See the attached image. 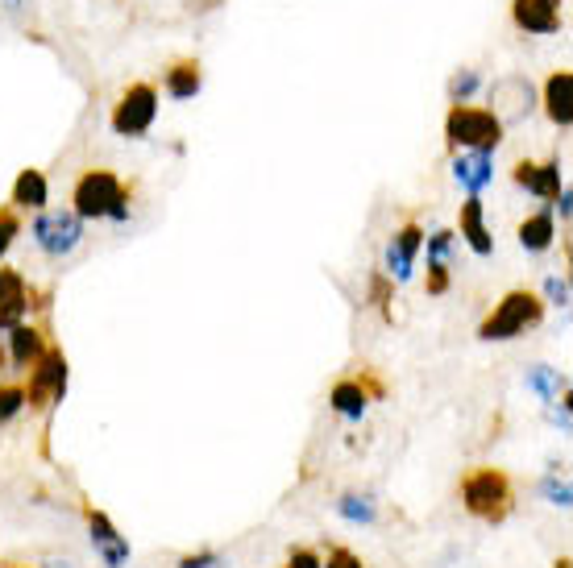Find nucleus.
<instances>
[{"label": "nucleus", "mask_w": 573, "mask_h": 568, "mask_svg": "<svg viewBox=\"0 0 573 568\" xmlns=\"http://www.w3.org/2000/svg\"><path fill=\"white\" fill-rule=\"evenodd\" d=\"M25 411V386L17 382H0V423H9Z\"/></svg>", "instance_id": "nucleus-22"}, {"label": "nucleus", "mask_w": 573, "mask_h": 568, "mask_svg": "<svg viewBox=\"0 0 573 568\" xmlns=\"http://www.w3.org/2000/svg\"><path fill=\"white\" fill-rule=\"evenodd\" d=\"M424 245V229L416 220H407L403 229L395 233V241L387 245V270H391V282H407L412 278V266H416V253Z\"/></svg>", "instance_id": "nucleus-11"}, {"label": "nucleus", "mask_w": 573, "mask_h": 568, "mask_svg": "<svg viewBox=\"0 0 573 568\" xmlns=\"http://www.w3.org/2000/svg\"><path fill=\"white\" fill-rule=\"evenodd\" d=\"M424 287H428V295H445L449 291V266L441 262V266H428V282H424Z\"/></svg>", "instance_id": "nucleus-31"}, {"label": "nucleus", "mask_w": 573, "mask_h": 568, "mask_svg": "<svg viewBox=\"0 0 573 568\" xmlns=\"http://www.w3.org/2000/svg\"><path fill=\"white\" fill-rule=\"evenodd\" d=\"M71 212L79 220H129V187L117 179V170L92 166L71 191Z\"/></svg>", "instance_id": "nucleus-1"}, {"label": "nucleus", "mask_w": 573, "mask_h": 568, "mask_svg": "<svg viewBox=\"0 0 573 568\" xmlns=\"http://www.w3.org/2000/svg\"><path fill=\"white\" fill-rule=\"evenodd\" d=\"M544 320V303H540V295L536 291H507L499 303H495V311L482 320V328H478V336L482 340H515L520 332H528V328H536Z\"/></svg>", "instance_id": "nucleus-4"}, {"label": "nucleus", "mask_w": 573, "mask_h": 568, "mask_svg": "<svg viewBox=\"0 0 573 568\" xmlns=\"http://www.w3.org/2000/svg\"><path fill=\"white\" fill-rule=\"evenodd\" d=\"M553 568H569V556H561V560H557V564H553Z\"/></svg>", "instance_id": "nucleus-35"}, {"label": "nucleus", "mask_w": 573, "mask_h": 568, "mask_svg": "<svg viewBox=\"0 0 573 568\" xmlns=\"http://www.w3.org/2000/svg\"><path fill=\"white\" fill-rule=\"evenodd\" d=\"M540 5H549V9H557V5H561V0H540Z\"/></svg>", "instance_id": "nucleus-36"}, {"label": "nucleus", "mask_w": 573, "mask_h": 568, "mask_svg": "<svg viewBox=\"0 0 573 568\" xmlns=\"http://www.w3.org/2000/svg\"><path fill=\"white\" fill-rule=\"evenodd\" d=\"M17 237H21V212L17 208H0V258L13 249Z\"/></svg>", "instance_id": "nucleus-24"}, {"label": "nucleus", "mask_w": 573, "mask_h": 568, "mask_svg": "<svg viewBox=\"0 0 573 568\" xmlns=\"http://www.w3.org/2000/svg\"><path fill=\"white\" fill-rule=\"evenodd\" d=\"M84 519H88V535H92V548L104 560V568H125L129 564V539L113 527V519L96 510L92 502H84Z\"/></svg>", "instance_id": "nucleus-8"}, {"label": "nucleus", "mask_w": 573, "mask_h": 568, "mask_svg": "<svg viewBox=\"0 0 573 568\" xmlns=\"http://www.w3.org/2000/svg\"><path fill=\"white\" fill-rule=\"evenodd\" d=\"M154 117H158V88L154 83H129L121 100L113 104V133L142 137V133H150Z\"/></svg>", "instance_id": "nucleus-6"}, {"label": "nucleus", "mask_w": 573, "mask_h": 568, "mask_svg": "<svg viewBox=\"0 0 573 568\" xmlns=\"http://www.w3.org/2000/svg\"><path fill=\"white\" fill-rule=\"evenodd\" d=\"M544 112H549V121L569 129L573 125V71H553L544 79Z\"/></svg>", "instance_id": "nucleus-12"}, {"label": "nucleus", "mask_w": 573, "mask_h": 568, "mask_svg": "<svg viewBox=\"0 0 573 568\" xmlns=\"http://www.w3.org/2000/svg\"><path fill=\"white\" fill-rule=\"evenodd\" d=\"M553 237H557V224H553V212L544 208V212H536V216H528L524 224H520V245L528 249V253H544L553 245Z\"/></svg>", "instance_id": "nucleus-20"}, {"label": "nucleus", "mask_w": 573, "mask_h": 568, "mask_svg": "<svg viewBox=\"0 0 573 568\" xmlns=\"http://www.w3.org/2000/svg\"><path fill=\"white\" fill-rule=\"evenodd\" d=\"M528 386H532V390L540 394V399H544V403H553V394H557V390H565V382H561V378L553 374V369H549V365H536V369H532V374H528Z\"/></svg>", "instance_id": "nucleus-23"}, {"label": "nucleus", "mask_w": 573, "mask_h": 568, "mask_svg": "<svg viewBox=\"0 0 573 568\" xmlns=\"http://www.w3.org/2000/svg\"><path fill=\"white\" fill-rule=\"evenodd\" d=\"M46 200H50L46 175L34 170V166H25L17 175V183H13V204L9 208H17V212H46Z\"/></svg>", "instance_id": "nucleus-14"}, {"label": "nucleus", "mask_w": 573, "mask_h": 568, "mask_svg": "<svg viewBox=\"0 0 573 568\" xmlns=\"http://www.w3.org/2000/svg\"><path fill=\"white\" fill-rule=\"evenodd\" d=\"M544 295H549V299H553V303H557V307H569V282H565V278H557V274H553V278H549V282H544Z\"/></svg>", "instance_id": "nucleus-33"}, {"label": "nucleus", "mask_w": 573, "mask_h": 568, "mask_svg": "<svg viewBox=\"0 0 573 568\" xmlns=\"http://www.w3.org/2000/svg\"><path fill=\"white\" fill-rule=\"evenodd\" d=\"M59 568H71V564H59Z\"/></svg>", "instance_id": "nucleus-38"}, {"label": "nucleus", "mask_w": 573, "mask_h": 568, "mask_svg": "<svg viewBox=\"0 0 573 568\" xmlns=\"http://www.w3.org/2000/svg\"><path fill=\"white\" fill-rule=\"evenodd\" d=\"M162 83H167L171 100H191V96H200V88H204V67L196 59H175L167 67V75H162Z\"/></svg>", "instance_id": "nucleus-16"}, {"label": "nucleus", "mask_w": 573, "mask_h": 568, "mask_svg": "<svg viewBox=\"0 0 573 568\" xmlns=\"http://www.w3.org/2000/svg\"><path fill=\"white\" fill-rule=\"evenodd\" d=\"M449 249H453V233L449 229H436L428 237V266H441L449 258Z\"/></svg>", "instance_id": "nucleus-27"}, {"label": "nucleus", "mask_w": 573, "mask_h": 568, "mask_svg": "<svg viewBox=\"0 0 573 568\" xmlns=\"http://www.w3.org/2000/svg\"><path fill=\"white\" fill-rule=\"evenodd\" d=\"M42 353H46V332H42V328L17 324V328L9 332V361H13L17 369H30Z\"/></svg>", "instance_id": "nucleus-17"}, {"label": "nucleus", "mask_w": 573, "mask_h": 568, "mask_svg": "<svg viewBox=\"0 0 573 568\" xmlns=\"http://www.w3.org/2000/svg\"><path fill=\"white\" fill-rule=\"evenodd\" d=\"M38 307L34 303V287L25 282V274L0 266V328L13 332L17 324H25V311Z\"/></svg>", "instance_id": "nucleus-9"}, {"label": "nucleus", "mask_w": 573, "mask_h": 568, "mask_svg": "<svg viewBox=\"0 0 573 568\" xmlns=\"http://www.w3.org/2000/svg\"><path fill=\"white\" fill-rule=\"evenodd\" d=\"M320 568H366L358 552H349V548H329V560H320Z\"/></svg>", "instance_id": "nucleus-29"}, {"label": "nucleus", "mask_w": 573, "mask_h": 568, "mask_svg": "<svg viewBox=\"0 0 573 568\" xmlns=\"http://www.w3.org/2000/svg\"><path fill=\"white\" fill-rule=\"evenodd\" d=\"M391 295H395V282L387 274H374L370 278V303L382 307V316H387V320H391Z\"/></svg>", "instance_id": "nucleus-25"}, {"label": "nucleus", "mask_w": 573, "mask_h": 568, "mask_svg": "<svg viewBox=\"0 0 573 568\" xmlns=\"http://www.w3.org/2000/svg\"><path fill=\"white\" fill-rule=\"evenodd\" d=\"M474 92H478V75H474V71H461V75L449 79V96H453V104H466Z\"/></svg>", "instance_id": "nucleus-26"}, {"label": "nucleus", "mask_w": 573, "mask_h": 568, "mask_svg": "<svg viewBox=\"0 0 573 568\" xmlns=\"http://www.w3.org/2000/svg\"><path fill=\"white\" fill-rule=\"evenodd\" d=\"M67 394V357L59 345H46V353L30 365V382H25V407L30 411H50L63 403Z\"/></svg>", "instance_id": "nucleus-5"}, {"label": "nucleus", "mask_w": 573, "mask_h": 568, "mask_svg": "<svg viewBox=\"0 0 573 568\" xmlns=\"http://www.w3.org/2000/svg\"><path fill=\"white\" fill-rule=\"evenodd\" d=\"M179 568H225V556L221 552H187V556H179Z\"/></svg>", "instance_id": "nucleus-30"}, {"label": "nucleus", "mask_w": 573, "mask_h": 568, "mask_svg": "<svg viewBox=\"0 0 573 568\" xmlns=\"http://www.w3.org/2000/svg\"><path fill=\"white\" fill-rule=\"evenodd\" d=\"M329 407H333L341 419L358 423V419L366 415V407H370V394L358 386V378H341V382L333 386V394H329Z\"/></svg>", "instance_id": "nucleus-19"}, {"label": "nucleus", "mask_w": 573, "mask_h": 568, "mask_svg": "<svg viewBox=\"0 0 573 568\" xmlns=\"http://www.w3.org/2000/svg\"><path fill=\"white\" fill-rule=\"evenodd\" d=\"M283 568H320V552L316 548H291Z\"/></svg>", "instance_id": "nucleus-32"}, {"label": "nucleus", "mask_w": 573, "mask_h": 568, "mask_svg": "<svg viewBox=\"0 0 573 568\" xmlns=\"http://www.w3.org/2000/svg\"><path fill=\"white\" fill-rule=\"evenodd\" d=\"M461 237H466V245L478 253V258H486L490 249H495V241H490V229H486V208L478 195H470L466 204H461Z\"/></svg>", "instance_id": "nucleus-15"}, {"label": "nucleus", "mask_w": 573, "mask_h": 568, "mask_svg": "<svg viewBox=\"0 0 573 568\" xmlns=\"http://www.w3.org/2000/svg\"><path fill=\"white\" fill-rule=\"evenodd\" d=\"M511 21L524 34H557L561 30V13L540 5V0H511Z\"/></svg>", "instance_id": "nucleus-13"}, {"label": "nucleus", "mask_w": 573, "mask_h": 568, "mask_svg": "<svg viewBox=\"0 0 573 568\" xmlns=\"http://www.w3.org/2000/svg\"><path fill=\"white\" fill-rule=\"evenodd\" d=\"M5 568H30V564H5Z\"/></svg>", "instance_id": "nucleus-37"}, {"label": "nucleus", "mask_w": 573, "mask_h": 568, "mask_svg": "<svg viewBox=\"0 0 573 568\" xmlns=\"http://www.w3.org/2000/svg\"><path fill=\"white\" fill-rule=\"evenodd\" d=\"M9 5H17V0H9Z\"/></svg>", "instance_id": "nucleus-39"}, {"label": "nucleus", "mask_w": 573, "mask_h": 568, "mask_svg": "<svg viewBox=\"0 0 573 568\" xmlns=\"http://www.w3.org/2000/svg\"><path fill=\"white\" fill-rule=\"evenodd\" d=\"M5 361H9V353H5V349H0V374H5Z\"/></svg>", "instance_id": "nucleus-34"}, {"label": "nucleus", "mask_w": 573, "mask_h": 568, "mask_svg": "<svg viewBox=\"0 0 573 568\" xmlns=\"http://www.w3.org/2000/svg\"><path fill=\"white\" fill-rule=\"evenodd\" d=\"M337 515L345 519V523H374V502H370V494H341V502H337Z\"/></svg>", "instance_id": "nucleus-21"}, {"label": "nucleus", "mask_w": 573, "mask_h": 568, "mask_svg": "<svg viewBox=\"0 0 573 568\" xmlns=\"http://www.w3.org/2000/svg\"><path fill=\"white\" fill-rule=\"evenodd\" d=\"M540 490H544V498H549L553 506H561V510H565V506H569V498H573V490H569V481H561V477H553V473H549V477H544V481H540Z\"/></svg>", "instance_id": "nucleus-28"}, {"label": "nucleus", "mask_w": 573, "mask_h": 568, "mask_svg": "<svg viewBox=\"0 0 573 568\" xmlns=\"http://www.w3.org/2000/svg\"><path fill=\"white\" fill-rule=\"evenodd\" d=\"M461 506L470 510L474 519L482 523H503L511 515V506H515V490H511V477L495 465H478L470 469L466 477H461Z\"/></svg>", "instance_id": "nucleus-2"}, {"label": "nucleus", "mask_w": 573, "mask_h": 568, "mask_svg": "<svg viewBox=\"0 0 573 568\" xmlns=\"http://www.w3.org/2000/svg\"><path fill=\"white\" fill-rule=\"evenodd\" d=\"M445 141L449 150L461 154H495L503 141V117L495 108H474V104H453L445 117Z\"/></svg>", "instance_id": "nucleus-3"}, {"label": "nucleus", "mask_w": 573, "mask_h": 568, "mask_svg": "<svg viewBox=\"0 0 573 568\" xmlns=\"http://www.w3.org/2000/svg\"><path fill=\"white\" fill-rule=\"evenodd\" d=\"M511 179L520 183L524 191H532V195H540L544 204H557V195H561V162L553 158V162H515V170H511Z\"/></svg>", "instance_id": "nucleus-10"}, {"label": "nucleus", "mask_w": 573, "mask_h": 568, "mask_svg": "<svg viewBox=\"0 0 573 568\" xmlns=\"http://www.w3.org/2000/svg\"><path fill=\"white\" fill-rule=\"evenodd\" d=\"M453 179L470 195H482L490 187V179H495V162H490V154H461L453 162Z\"/></svg>", "instance_id": "nucleus-18"}, {"label": "nucleus", "mask_w": 573, "mask_h": 568, "mask_svg": "<svg viewBox=\"0 0 573 568\" xmlns=\"http://www.w3.org/2000/svg\"><path fill=\"white\" fill-rule=\"evenodd\" d=\"M34 245L46 253V258H67V253L84 241V220H79L75 212H38L34 220Z\"/></svg>", "instance_id": "nucleus-7"}]
</instances>
